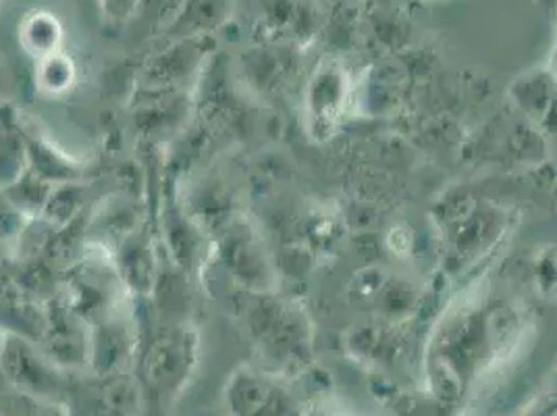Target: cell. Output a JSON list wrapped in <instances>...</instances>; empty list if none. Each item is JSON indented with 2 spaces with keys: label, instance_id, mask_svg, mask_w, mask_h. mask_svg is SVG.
Here are the masks:
<instances>
[{
  "label": "cell",
  "instance_id": "6da1fadb",
  "mask_svg": "<svg viewBox=\"0 0 557 416\" xmlns=\"http://www.w3.org/2000/svg\"><path fill=\"white\" fill-rule=\"evenodd\" d=\"M138 354L132 375L141 392V416H166L198 367L200 331L189 319L141 317Z\"/></svg>",
  "mask_w": 557,
  "mask_h": 416
},
{
  "label": "cell",
  "instance_id": "7a4b0ae2",
  "mask_svg": "<svg viewBox=\"0 0 557 416\" xmlns=\"http://www.w3.org/2000/svg\"><path fill=\"white\" fill-rule=\"evenodd\" d=\"M239 292V325L258 356L267 360V370L281 375L302 369L312 352L310 321L302 308L275 292Z\"/></svg>",
  "mask_w": 557,
  "mask_h": 416
},
{
  "label": "cell",
  "instance_id": "3957f363",
  "mask_svg": "<svg viewBox=\"0 0 557 416\" xmlns=\"http://www.w3.org/2000/svg\"><path fill=\"white\" fill-rule=\"evenodd\" d=\"M210 260L219 262L225 276L246 292H275L271 260L264 253L262 237L250 219L239 210H227L207 230Z\"/></svg>",
  "mask_w": 557,
  "mask_h": 416
},
{
  "label": "cell",
  "instance_id": "277c9868",
  "mask_svg": "<svg viewBox=\"0 0 557 416\" xmlns=\"http://www.w3.org/2000/svg\"><path fill=\"white\" fill-rule=\"evenodd\" d=\"M212 42L210 36H194L175 40L161 50L141 71L132 102L141 105L169 96H194L214 57Z\"/></svg>",
  "mask_w": 557,
  "mask_h": 416
},
{
  "label": "cell",
  "instance_id": "5b68a950",
  "mask_svg": "<svg viewBox=\"0 0 557 416\" xmlns=\"http://www.w3.org/2000/svg\"><path fill=\"white\" fill-rule=\"evenodd\" d=\"M57 406L65 416H141L144 408L132 372L96 375L92 370H71Z\"/></svg>",
  "mask_w": 557,
  "mask_h": 416
},
{
  "label": "cell",
  "instance_id": "8992f818",
  "mask_svg": "<svg viewBox=\"0 0 557 416\" xmlns=\"http://www.w3.org/2000/svg\"><path fill=\"white\" fill-rule=\"evenodd\" d=\"M0 372L15 390L59 404L71 370L52 363L36 342L15 333H0Z\"/></svg>",
  "mask_w": 557,
  "mask_h": 416
},
{
  "label": "cell",
  "instance_id": "52a82bcc",
  "mask_svg": "<svg viewBox=\"0 0 557 416\" xmlns=\"http://www.w3.org/2000/svg\"><path fill=\"white\" fill-rule=\"evenodd\" d=\"M141 319L138 301L119 304L111 313L90 323V367L96 375L132 372L138 354Z\"/></svg>",
  "mask_w": 557,
  "mask_h": 416
},
{
  "label": "cell",
  "instance_id": "ba28073f",
  "mask_svg": "<svg viewBox=\"0 0 557 416\" xmlns=\"http://www.w3.org/2000/svg\"><path fill=\"white\" fill-rule=\"evenodd\" d=\"M38 346L52 363L67 370L90 367V325L57 290L45 302V327Z\"/></svg>",
  "mask_w": 557,
  "mask_h": 416
},
{
  "label": "cell",
  "instance_id": "9c48e42d",
  "mask_svg": "<svg viewBox=\"0 0 557 416\" xmlns=\"http://www.w3.org/2000/svg\"><path fill=\"white\" fill-rule=\"evenodd\" d=\"M111 258L125 290L136 301H150L163 276L159 235L152 230L150 219H144L132 232L125 233L111 248Z\"/></svg>",
  "mask_w": 557,
  "mask_h": 416
},
{
  "label": "cell",
  "instance_id": "30bf717a",
  "mask_svg": "<svg viewBox=\"0 0 557 416\" xmlns=\"http://www.w3.org/2000/svg\"><path fill=\"white\" fill-rule=\"evenodd\" d=\"M225 406L232 416H296V400L277 372L239 367L225 388Z\"/></svg>",
  "mask_w": 557,
  "mask_h": 416
},
{
  "label": "cell",
  "instance_id": "8fae6325",
  "mask_svg": "<svg viewBox=\"0 0 557 416\" xmlns=\"http://www.w3.org/2000/svg\"><path fill=\"white\" fill-rule=\"evenodd\" d=\"M45 302L0 260V333H15L38 344L45 327Z\"/></svg>",
  "mask_w": 557,
  "mask_h": 416
},
{
  "label": "cell",
  "instance_id": "7c38bea8",
  "mask_svg": "<svg viewBox=\"0 0 557 416\" xmlns=\"http://www.w3.org/2000/svg\"><path fill=\"white\" fill-rule=\"evenodd\" d=\"M344 100H346L344 82L335 68H325V70L321 68L317 71L308 84L306 109H304L310 136L325 139L333 134L342 117Z\"/></svg>",
  "mask_w": 557,
  "mask_h": 416
},
{
  "label": "cell",
  "instance_id": "4fadbf2b",
  "mask_svg": "<svg viewBox=\"0 0 557 416\" xmlns=\"http://www.w3.org/2000/svg\"><path fill=\"white\" fill-rule=\"evenodd\" d=\"M22 125H24L25 144H27L29 171H34L36 175L54 185L79 182L84 173V162L61 150L25 115H22Z\"/></svg>",
  "mask_w": 557,
  "mask_h": 416
},
{
  "label": "cell",
  "instance_id": "5bb4252c",
  "mask_svg": "<svg viewBox=\"0 0 557 416\" xmlns=\"http://www.w3.org/2000/svg\"><path fill=\"white\" fill-rule=\"evenodd\" d=\"M29 169L22 113L0 105V189L17 182Z\"/></svg>",
  "mask_w": 557,
  "mask_h": 416
},
{
  "label": "cell",
  "instance_id": "9a60e30c",
  "mask_svg": "<svg viewBox=\"0 0 557 416\" xmlns=\"http://www.w3.org/2000/svg\"><path fill=\"white\" fill-rule=\"evenodd\" d=\"M20 40L25 52L34 61H40L63 50V25L48 11L27 13L20 27Z\"/></svg>",
  "mask_w": 557,
  "mask_h": 416
},
{
  "label": "cell",
  "instance_id": "2e32d148",
  "mask_svg": "<svg viewBox=\"0 0 557 416\" xmlns=\"http://www.w3.org/2000/svg\"><path fill=\"white\" fill-rule=\"evenodd\" d=\"M52 187L54 184H50L27 169L17 182H13L2 189V196H4L7 205L13 208L17 215H22L25 219H38L47 207Z\"/></svg>",
  "mask_w": 557,
  "mask_h": 416
},
{
  "label": "cell",
  "instance_id": "e0dca14e",
  "mask_svg": "<svg viewBox=\"0 0 557 416\" xmlns=\"http://www.w3.org/2000/svg\"><path fill=\"white\" fill-rule=\"evenodd\" d=\"M34 82L38 93L59 98L70 94L77 84V65L67 52L59 50L50 57L36 61Z\"/></svg>",
  "mask_w": 557,
  "mask_h": 416
},
{
  "label": "cell",
  "instance_id": "ac0fdd59",
  "mask_svg": "<svg viewBox=\"0 0 557 416\" xmlns=\"http://www.w3.org/2000/svg\"><path fill=\"white\" fill-rule=\"evenodd\" d=\"M84 207V185L79 182H65L52 187L47 207L38 219L47 221L54 230H65L79 217Z\"/></svg>",
  "mask_w": 557,
  "mask_h": 416
}]
</instances>
